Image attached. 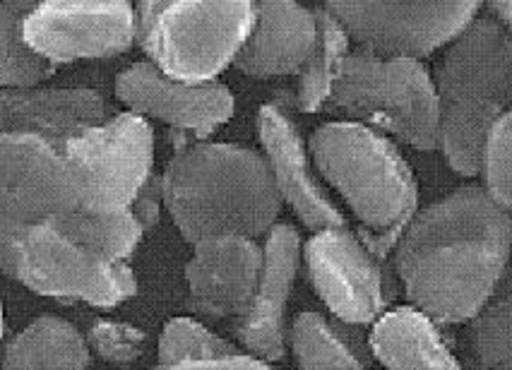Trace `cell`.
Masks as SVG:
<instances>
[{"mask_svg": "<svg viewBox=\"0 0 512 370\" xmlns=\"http://www.w3.org/2000/svg\"><path fill=\"white\" fill-rule=\"evenodd\" d=\"M512 214L484 185H462L416 212L395 246V270L416 310L440 325L469 322L503 282Z\"/></svg>", "mask_w": 512, "mask_h": 370, "instance_id": "obj_1", "label": "cell"}, {"mask_svg": "<svg viewBox=\"0 0 512 370\" xmlns=\"http://www.w3.org/2000/svg\"><path fill=\"white\" fill-rule=\"evenodd\" d=\"M162 185L166 210L190 246L270 234L282 212L275 173L263 154L248 147L198 142L178 149Z\"/></svg>", "mask_w": 512, "mask_h": 370, "instance_id": "obj_2", "label": "cell"}, {"mask_svg": "<svg viewBox=\"0 0 512 370\" xmlns=\"http://www.w3.org/2000/svg\"><path fill=\"white\" fill-rule=\"evenodd\" d=\"M433 82L445 161L460 176H479L488 135L512 111V34L479 15L448 46Z\"/></svg>", "mask_w": 512, "mask_h": 370, "instance_id": "obj_3", "label": "cell"}, {"mask_svg": "<svg viewBox=\"0 0 512 370\" xmlns=\"http://www.w3.org/2000/svg\"><path fill=\"white\" fill-rule=\"evenodd\" d=\"M308 152L359 219L366 246L383 258L419 212V185L400 149L371 125L335 121L315 128Z\"/></svg>", "mask_w": 512, "mask_h": 370, "instance_id": "obj_4", "label": "cell"}, {"mask_svg": "<svg viewBox=\"0 0 512 370\" xmlns=\"http://www.w3.org/2000/svg\"><path fill=\"white\" fill-rule=\"evenodd\" d=\"M325 111L371 125L421 152L440 149L436 82L421 61L363 49L349 53Z\"/></svg>", "mask_w": 512, "mask_h": 370, "instance_id": "obj_5", "label": "cell"}, {"mask_svg": "<svg viewBox=\"0 0 512 370\" xmlns=\"http://www.w3.org/2000/svg\"><path fill=\"white\" fill-rule=\"evenodd\" d=\"M135 15L140 49L164 75L207 85L234 65L255 27L258 3L145 0Z\"/></svg>", "mask_w": 512, "mask_h": 370, "instance_id": "obj_6", "label": "cell"}, {"mask_svg": "<svg viewBox=\"0 0 512 370\" xmlns=\"http://www.w3.org/2000/svg\"><path fill=\"white\" fill-rule=\"evenodd\" d=\"M0 262L10 279L61 301L113 308L138 294L128 262L106 258L51 222L0 229Z\"/></svg>", "mask_w": 512, "mask_h": 370, "instance_id": "obj_7", "label": "cell"}, {"mask_svg": "<svg viewBox=\"0 0 512 370\" xmlns=\"http://www.w3.org/2000/svg\"><path fill=\"white\" fill-rule=\"evenodd\" d=\"M80 190L82 212L133 210L140 190L154 176V133L138 113H118L63 149Z\"/></svg>", "mask_w": 512, "mask_h": 370, "instance_id": "obj_8", "label": "cell"}, {"mask_svg": "<svg viewBox=\"0 0 512 370\" xmlns=\"http://www.w3.org/2000/svg\"><path fill=\"white\" fill-rule=\"evenodd\" d=\"M325 8L359 49L421 61L450 46L481 15V3H368L330 0Z\"/></svg>", "mask_w": 512, "mask_h": 370, "instance_id": "obj_9", "label": "cell"}, {"mask_svg": "<svg viewBox=\"0 0 512 370\" xmlns=\"http://www.w3.org/2000/svg\"><path fill=\"white\" fill-rule=\"evenodd\" d=\"M82 212L68 159L37 135L0 137V229H22Z\"/></svg>", "mask_w": 512, "mask_h": 370, "instance_id": "obj_10", "label": "cell"}, {"mask_svg": "<svg viewBox=\"0 0 512 370\" xmlns=\"http://www.w3.org/2000/svg\"><path fill=\"white\" fill-rule=\"evenodd\" d=\"M25 37L51 65L113 58L138 41V15L123 0H46L27 17Z\"/></svg>", "mask_w": 512, "mask_h": 370, "instance_id": "obj_11", "label": "cell"}, {"mask_svg": "<svg viewBox=\"0 0 512 370\" xmlns=\"http://www.w3.org/2000/svg\"><path fill=\"white\" fill-rule=\"evenodd\" d=\"M303 255L315 294L339 322L361 327L383 318L388 306L383 265L347 226L313 234Z\"/></svg>", "mask_w": 512, "mask_h": 370, "instance_id": "obj_12", "label": "cell"}, {"mask_svg": "<svg viewBox=\"0 0 512 370\" xmlns=\"http://www.w3.org/2000/svg\"><path fill=\"white\" fill-rule=\"evenodd\" d=\"M116 97L130 113L154 118L171 128L212 135L234 116V94L219 82L190 85L164 75L152 61L133 63L116 77Z\"/></svg>", "mask_w": 512, "mask_h": 370, "instance_id": "obj_13", "label": "cell"}, {"mask_svg": "<svg viewBox=\"0 0 512 370\" xmlns=\"http://www.w3.org/2000/svg\"><path fill=\"white\" fill-rule=\"evenodd\" d=\"M265 250L255 238L226 236L193 246L186 265L188 308L202 320H229L248 313L263 277Z\"/></svg>", "mask_w": 512, "mask_h": 370, "instance_id": "obj_14", "label": "cell"}, {"mask_svg": "<svg viewBox=\"0 0 512 370\" xmlns=\"http://www.w3.org/2000/svg\"><path fill=\"white\" fill-rule=\"evenodd\" d=\"M258 137L265 149V159L272 173L282 200L289 202L291 210L313 234L327 229H342L347 219L339 207L330 200L323 183L318 181L299 128L289 118V113L277 104H265L258 111Z\"/></svg>", "mask_w": 512, "mask_h": 370, "instance_id": "obj_15", "label": "cell"}, {"mask_svg": "<svg viewBox=\"0 0 512 370\" xmlns=\"http://www.w3.org/2000/svg\"><path fill=\"white\" fill-rule=\"evenodd\" d=\"M265 265L248 313L234 322V337L250 356L279 361L287 351V303L299 274L303 243L296 226L277 224L267 234Z\"/></svg>", "mask_w": 512, "mask_h": 370, "instance_id": "obj_16", "label": "cell"}, {"mask_svg": "<svg viewBox=\"0 0 512 370\" xmlns=\"http://www.w3.org/2000/svg\"><path fill=\"white\" fill-rule=\"evenodd\" d=\"M106 123V101L85 87L3 89V135H37L63 152L75 137Z\"/></svg>", "mask_w": 512, "mask_h": 370, "instance_id": "obj_17", "label": "cell"}, {"mask_svg": "<svg viewBox=\"0 0 512 370\" xmlns=\"http://www.w3.org/2000/svg\"><path fill=\"white\" fill-rule=\"evenodd\" d=\"M318 44V20L315 10L299 3H258V17L241 53L236 56L234 68L243 75L279 77L301 75L308 58Z\"/></svg>", "mask_w": 512, "mask_h": 370, "instance_id": "obj_18", "label": "cell"}, {"mask_svg": "<svg viewBox=\"0 0 512 370\" xmlns=\"http://www.w3.org/2000/svg\"><path fill=\"white\" fill-rule=\"evenodd\" d=\"M368 346L388 370H464L436 322L414 306L388 310L373 325Z\"/></svg>", "mask_w": 512, "mask_h": 370, "instance_id": "obj_19", "label": "cell"}, {"mask_svg": "<svg viewBox=\"0 0 512 370\" xmlns=\"http://www.w3.org/2000/svg\"><path fill=\"white\" fill-rule=\"evenodd\" d=\"M87 339L61 318H39L5 346L3 370H87Z\"/></svg>", "mask_w": 512, "mask_h": 370, "instance_id": "obj_20", "label": "cell"}, {"mask_svg": "<svg viewBox=\"0 0 512 370\" xmlns=\"http://www.w3.org/2000/svg\"><path fill=\"white\" fill-rule=\"evenodd\" d=\"M315 20H318V44L306 68L301 70L299 87H296V109L301 113L325 109L337 77L342 73V65L351 53L347 29L339 25L337 17L325 5L315 8Z\"/></svg>", "mask_w": 512, "mask_h": 370, "instance_id": "obj_21", "label": "cell"}, {"mask_svg": "<svg viewBox=\"0 0 512 370\" xmlns=\"http://www.w3.org/2000/svg\"><path fill=\"white\" fill-rule=\"evenodd\" d=\"M37 3L17 0L0 5V85L3 89L39 87L56 65L41 58L25 37V22Z\"/></svg>", "mask_w": 512, "mask_h": 370, "instance_id": "obj_22", "label": "cell"}, {"mask_svg": "<svg viewBox=\"0 0 512 370\" xmlns=\"http://www.w3.org/2000/svg\"><path fill=\"white\" fill-rule=\"evenodd\" d=\"M469 349L481 370L512 368V270L469 320Z\"/></svg>", "mask_w": 512, "mask_h": 370, "instance_id": "obj_23", "label": "cell"}, {"mask_svg": "<svg viewBox=\"0 0 512 370\" xmlns=\"http://www.w3.org/2000/svg\"><path fill=\"white\" fill-rule=\"evenodd\" d=\"M289 342L299 370H368L359 351L313 310L294 320Z\"/></svg>", "mask_w": 512, "mask_h": 370, "instance_id": "obj_24", "label": "cell"}, {"mask_svg": "<svg viewBox=\"0 0 512 370\" xmlns=\"http://www.w3.org/2000/svg\"><path fill=\"white\" fill-rule=\"evenodd\" d=\"M51 224L73 236L75 241L85 243L97 253L118 262H128L135 248L140 246L142 236H145V226L140 224L133 210L116 214L75 212L68 217L51 219Z\"/></svg>", "mask_w": 512, "mask_h": 370, "instance_id": "obj_25", "label": "cell"}, {"mask_svg": "<svg viewBox=\"0 0 512 370\" xmlns=\"http://www.w3.org/2000/svg\"><path fill=\"white\" fill-rule=\"evenodd\" d=\"M241 354L234 344L207 330L193 318H174L166 322L157 344V368H174L183 363L212 361Z\"/></svg>", "mask_w": 512, "mask_h": 370, "instance_id": "obj_26", "label": "cell"}, {"mask_svg": "<svg viewBox=\"0 0 512 370\" xmlns=\"http://www.w3.org/2000/svg\"><path fill=\"white\" fill-rule=\"evenodd\" d=\"M479 176L484 178L486 193L512 214V111L488 135Z\"/></svg>", "mask_w": 512, "mask_h": 370, "instance_id": "obj_27", "label": "cell"}, {"mask_svg": "<svg viewBox=\"0 0 512 370\" xmlns=\"http://www.w3.org/2000/svg\"><path fill=\"white\" fill-rule=\"evenodd\" d=\"M87 344L104 361L116 366L135 363L147 351L150 337L133 325L113 320H97L87 332Z\"/></svg>", "mask_w": 512, "mask_h": 370, "instance_id": "obj_28", "label": "cell"}, {"mask_svg": "<svg viewBox=\"0 0 512 370\" xmlns=\"http://www.w3.org/2000/svg\"><path fill=\"white\" fill-rule=\"evenodd\" d=\"M164 205V185L162 176H152L150 181L145 183V188L140 190L138 200L133 205V214L140 219V224L147 229L159 224V210Z\"/></svg>", "mask_w": 512, "mask_h": 370, "instance_id": "obj_29", "label": "cell"}, {"mask_svg": "<svg viewBox=\"0 0 512 370\" xmlns=\"http://www.w3.org/2000/svg\"><path fill=\"white\" fill-rule=\"evenodd\" d=\"M157 370H277L263 358H255L250 354H236L229 358H212V361H195L183 363V366L174 368H157Z\"/></svg>", "mask_w": 512, "mask_h": 370, "instance_id": "obj_30", "label": "cell"}, {"mask_svg": "<svg viewBox=\"0 0 512 370\" xmlns=\"http://www.w3.org/2000/svg\"><path fill=\"white\" fill-rule=\"evenodd\" d=\"M486 10L498 25H503L512 34V3H508V0H493V3H488Z\"/></svg>", "mask_w": 512, "mask_h": 370, "instance_id": "obj_31", "label": "cell"}, {"mask_svg": "<svg viewBox=\"0 0 512 370\" xmlns=\"http://www.w3.org/2000/svg\"><path fill=\"white\" fill-rule=\"evenodd\" d=\"M505 370H512V368H505Z\"/></svg>", "mask_w": 512, "mask_h": 370, "instance_id": "obj_32", "label": "cell"}]
</instances>
